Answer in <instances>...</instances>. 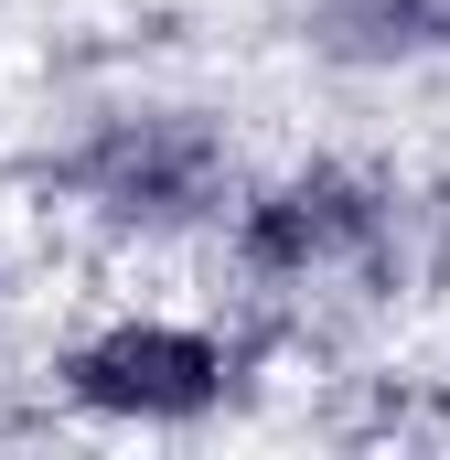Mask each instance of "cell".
Listing matches in <instances>:
<instances>
[{
	"label": "cell",
	"instance_id": "obj_1",
	"mask_svg": "<svg viewBox=\"0 0 450 460\" xmlns=\"http://www.w3.org/2000/svg\"><path fill=\"white\" fill-rule=\"evenodd\" d=\"M108 226H194L225 204V139L194 108H150V118H108L76 172H65Z\"/></svg>",
	"mask_w": 450,
	"mask_h": 460
},
{
	"label": "cell",
	"instance_id": "obj_2",
	"mask_svg": "<svg viewBox=\"0 0 450 460\" xmlns=\"http://www.w3.org/2000/svg\"><path fill=\"white\" fill-rule=\"evenodd\" d=\"M65 385L97 418H150L161 429V418H204L225 396V353L204 332H183V322H118L65 364Z\"/></svg>",
	"mask_w": 450,
	"mask_h": 460
},
{
	"label": "cell",
	"instance_id": "obj_3",
	"mask_svg": "<svg viewBox=\"0 0 450 460\" xmlns=\"http://www.w3.org/2000/svg\"><path fill=\"white\" fill-rule=\"evenodd\" d=\"M375 226H386L375 182H354V172H290V182H268L236 215V257L257 279H322L343 257H364Z\"/></svg>",
	"mask_w": 450,
	"mask_h": 460
},
{
	"label": "cell",
	"instance_id": "obj_4",
	"mask_svg": "<svg viewBox=\"0 0 450 460\" xmlns=\"http://www.w3.org/2000/svg\"><path fill=\"white\" fill-rule=\"evenodd\" d=\"M311 43L343 65H397V54H450V0H322Z\"/></svg>",
	"mask_w": 450,
	"mask_h": 460
}]
</instances>
